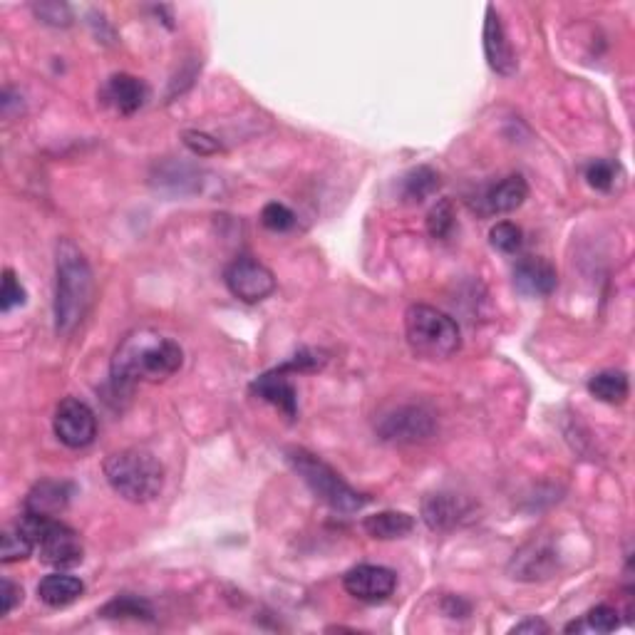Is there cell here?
<instances>
[{
    "label": "cell",
    "mask_w": 635,
    "mask_h": 635,
    "mask_svg": "<svg viewBox=\"0 0 635 635\" xmlns=\"http://www.w3.org/2000/svg\"><path fill=\"white\" fill-rule=\"evenodd\" d=\"M184 350L177 340L154 330H137L127 335L112 360V382L132 387L137 382L167 380L182 368Z\"/></svg>",
    "instance_id": "6da1fadb"
},
{
    "label": "cell",
    "mask_w": 635,
    "mask_h": 635,
    "mask_svg": "<svg viewBox=\"0 0 635 635\" xmlns=\"http://www.w3.org/2000/svg\"><path fill=\"white\" fill-rule=\"evenodd\" d=\"M92 268L82 251L72 241L58 244V266H55V330L70 335L85 318L92 303Z\"/></svg>",
    "instance_id": "7a4b0ae2"
},
{
    "label": "cell",
    "mask_w": 635,
    "mask_h": 635,
    "mask_svg": "<svg viewBox=\"0 0 635 635\" xmlns=\"http://www.w3.org/2000/svg\"><path fill=\"white\" fill-rule=\"evenodd\" d=\"M105 477L122 499L147 504L159 497L164 487V469L157 457L144 449H122L107 457Z\"/></svg>",
    "instance_id": "3957f363"
},
{
    "label": "cell",
    "mask_w": 635,
    "mask_h": 635,
    "mask_svg": "<svg viewBox=\"0 0 635 635\" xmlns=\"http://www.w3.org/2000/svg\"><path fill=\"white\" fill-rule=\"evenodd\" d=\"M405 335L410 348L427 360H447L462 348L459 325L447 313L425 303L407 308Z\"/></svg>",
    "instance_id": "277c9868"
},
{
    "label": "cell",
    "mask_w": 635,
    "mask_h": 635,
    "mask_svg": "<svg viewBox=\"0 0 635 635\" xmlns=\"http://www.w3.org/2000/svg\"><path fill=\"white\" fill-rule=\"evenodd\" d=\"M286 457L288 462H291V467L296 469L298 477L306 482V487L316 494L320 502L328 504L330 509L343 511V514H353V511H360L370 502L365 494L355 492L330 464H325L323 459H318L316 454H311L308 449L291 447L286 452Z\"/></svg>",
    "instance_id": "5b68a950"
},
{
    "label": "cell",
    "mask_w": 635,
    "mask_h": 635,
    "mask_svg": "<svg viewBox=\"0 0 635 635\" xmlns=\"http://www.w3.org/2000/svg\"><path fill=\"white\" fill-rule=\"evenodd\" d=\"M20 529L25 531L35 549L40 551V561L53 569H72L82 561V541L77 531L65 526L55 516L33 514L25 511L23 519L18 521Z\"/></svg>",
    "instance_id": "8992f818"
},
{
    "label": "cell",
    "mask_w": 635,
    "mask_h": 635,
    "mask_svg": "<svg viewBox=\"0 0 635 635\" xmlns=\"http://www.w3.org/2000/svg\"><path fill=\"white\" fill-rule=\"evenodd\" d=\"M224 281H226V288H229V291L244 303L263 301V298L271 296L273 288H276V278H273V273L268 271L263 263H258L249 256L236 258V261L226 268Z\"/></svg>",
    "instance_id": "52a82bcc"
},
{
    "label": "cell",
    "mask_w": 635,
    "mask_h": 635,
    "mask_svg": "<svg viewBox=\"0 0 635 635\" xmlns=\"http://www.w3.org/2000/svg\"><path fill=\"white\" fill-rule=\"evenodd\" d=\"M55 435L70 449H82L90 447L95 442L97 435V420L95 412L85 405V402L75 400V397H67L55 410Z\"/></svg>",
    "instance_id": "ba28073f"
},
{
    "label": "cell",
    "mask_w": 635,
    "mask_h": 635,
    "mask_svg": "<svg viewBox=\"0 0 635 635\" xmlns=\"http://www.w3.org/2000/svg\"><path fill=\"white\" fill-rule=\"evenodd\" d=\"M345 591L350 593L358 601H385V598L392 596L397 586V576L395 571L385 569V566H373V564H363L355 566L345 573L343 578Z\"/></svg>",
    "instance_id": "9c48e42d"
},
{
    "label": "cell",
    "mask_w": 635,
    "mask_h": 635,
    "mask_svg": "<svg viewBox=\"0 0 635 635\" xmlns=\"http://www.w3.org/2000/svg\"><path fill=\"white\" fill-rule=\"evenodd\" d=\"M435 432V420L422 407H402L380 422V435L387 442H420Z\"/></svg>",
    "instance_id": "30bf717a"
},
{
    "label": "cell",
    "mask_w": 635,
    "mask_h": 635,
    "mask_svg": "<svg viewBox=\"0 0 635 635\" xmlns=\"http://www.w3.org/2000/svg\"><path fill=\"white\" fill-rule=\"evenodd\" d=\"M484 55H487L489 67L499 72V75L509 77L516 72V55L511 50V43L507 40V33H504V25L494 5H489L487 20H484Z\"/></svg>",
    "instance_id": "8fae6325"
},
{
    "label": "cell",
    "mask_w": 635,
    "mask_h": 635,
    "mask_svg": "<svg viewBox=\"0 0 635 635\" xmlns=\"http://www.w3.org/2000/svg\"><path fill=\"white\" fill-rule=\"evenodd\" d=\"M147 97V85L139 77L127 75V72L112 75L105 85V102L110 107H115L120 115H134L137 110H142Z\"/></svg>",
    "instance_id": "7c38bea8"
},
{
    "label": "cell",
    "mask_w": 635,
    "mask_h": 635,
    "mask_svg": "<svg viewBox=\"0 0 635 635\" xmlns=\"http://www.w3.org/2000/svg\"><path fill=\"white\" fill-rule=\"evenodd\" d=\"M251 390L258 392V397H263L266 402H271L273 407H278L281 412H286L288 417H296L298 415V392L293 387V382L288 380V370L276 368L271 373L261 375Z\"/></svg>",
    "instance_id": "4fadbf2b"
},
{
    "label": "cell",
    "mask_w": 635,
    "mask_h": 635,
    "mask_svg": "<svg viewBox=\"0 0 635 635\" xmlns=\"http://www.w3.org/2000/svg\"><path fill=\"white\" fill-rule=\"evenodd\" d=\"M556 283H559L556 268L544 258H524V261L516 263L514 286L524 296H549V293H554Z\"/></svg>",
    "instance_id": "5bb4252c"
},
{
    "label": "cell",
    "mask_w": 635,
    "mask_h": 635,
    "mask_svg": "<svg viewBox=\"0 0 635 635\" xmlns=\"http://www.w3.org/2000/svg\"><path fill=\"white\" fill-rule=\"evenodd\" d=\"M526 196H529V187H526L524 177L514 174V177L502 179V182L487 189L482 199L484 211L487 214H509V211L519 209L524 204Z\"/></svg>",
    "instance_id": "9a60e30c"
},
{
    "label": "cell",
    "mask_w": 635,
    "mask_h": 635,
    "mask_svg": "<svg viewBox=\"0 0 635 635\" xmlns=\"http://www.w3.org/2000/svg\"><path fill=\"white\" fill-rule=\"evenodd\" d=\"M82 593H85V583L75 576H67V573H50L38 586L40 601L50 608L70 606Z\"/></svg>",
    "instance_id": "2e32d148"
},
{
    "label": "cell",
    "mask_w": 635,
    "mask_h": 635,
    "mask_svg": "<svg viewBox=\"0 0 635 635\" xmlns=\"http://www.w3.org/2000/svg\"><path fill=\"white\" fill-rule=\"evenodd\" d=\"M72 484L67 482H43L28 494L25 499V511H33V514H45L55 516L58 511H63L70 504L72 497Z\"/></svg>",
    "instance_id": "e0dca14e"
},
{
    "label": "cell",
    "mask_w": 635,
    "mask_h": 635,
    "mask_svg": "<svg viewBox=\"0 0 635 635\" xmlns=\"http://www.w3.org/2000/svg\"><path fill=\"white\" fill-rule=\"evenodd\" d=\"M363 526L373 539L392 541L410 534L415 529V519L410 514H405V511H380V514L368 516Z\"/></svg>",
    "instance_id": "ac0fdd59"
},
{
    "label": "cell",
    "mask_w": 635,
    "mask_h": 635,
    "mask_svg": "<svg viewBox=\"0 0 635 635\" xmlns=\"http://www.w3.org/2000/svg\"><path fill=\"white\" fill-rule=\"evenodd\" d=\"M422 514H425V521L430 524V529L445 531L457 524L459 516L464 514V504L457 497H452V494H432L422 504Z\"/></svg>",
    "instance_id": "d6986e66"
},
{
    "label": "cell",
    "mask_w": 635,
    "mask_h": 635,
    "mask_svg": "<svg viewBox=\"0 0 635 635\" xmlns=\"http://www.w3.org/2000/svg\"><path fill=\"white\" fill-rule=\"evenodd\" d=\"M588 390H591L593 397H598L601 402H611V405H618L628 397V375L621 373V370H603V373L593 375L591 382H588Z\"/></svg>",
    "instance_id": "ffe728a7"
},
{
    "label": "cell",
    "mask_w": 635,
    "mask_h": 635,
    "mask_svg": "<svg viewBox=\"0 0 635 635\" xmlns=\"http://www.w3.org/2000/svg\"><path fill=\"white\" fill-rule=\"evenodd\" d=\"M440 187V177L430 167H417L402 179V196L407 201H425Z\"/></svg>",
    "instance_id": "44dd1931"
},
{
    "label": "cell",
    "mask_w": 635,
    "mask_h": 635,
    "mask_svg": "<svg viewBox=\"0 0 635 635\" xmlns=\"http://www.w3.org/2000/svg\"><path fill=\"white\" fill-rule=\"evenodd\" d=\"M105 618H134V621H152V606L142 598L134 596H120L115 601L107 603L100 611Z\"/></svg>",
    "instance_id": "7402d4cb"
},
{
    "label": "cell",
    "mask_w": 635,
    "mask_h": 635,
    "mask_svg": "<svg viewBox=\"0 0 635 635\" xmlns=\"http://www.w3.org/2000/svg\"><path fill=\"white\" fill-rule=\"evenodd\" d=\"M596 631V633H611L618 628V611L611 606H598L593 608V611L586 613V621L583 623H571V626H566V633H573V631Z\"/></svg>",
    "instance_id": "603a6c76"
},
{
    "label": "cell",
    "mask_w": 635,
    "mask_h": 635,
    "mask_svg": "<svg viewBox=\"0 0 635 635\" xmlns=\"http://www.w3.org/2000/svg\"><path fill=\"white\" fill-rule=\"evenodd\" d=\"M35 544L25 536V531L20 526H15L13 531H5L3 534V549H0V561L3 564H13V561H23L33 554Z\"/></svg>",
    "instance_id": "cb8c5ba5"
},
{
    "label": "cell",
    "mask_w": 635,
    "mask_h": 635,
    "mask_svg": "<svg viewBox=\"0 0 635 635\" xmlns=\"http://www.w3.org/2000/svg\"><path fill=\"white\" fill-rule=\"evenodd\" d=\"M489 241H492L494 249H499L502 254H516V251L521 249V244H524V234H521L519 226L511 224V221H502V224H497L489 231Z\"/></svg>",
    "instance_id": "d4e9b609"
},
{
    "label": "cell",
    "mask_w": 635,
    "mask_h": 635,
    "mask_svg": "<svg viewBox=\"0 0 635 635\" xmlns=\"http://www.w3.org/2000/svg\"><path fill=\"white\" fill-rule=\"evenodd\" d=\"M261 224L266 226L268 231L283 234V231H288L296 226V214H293V211L288 209L286 204H281V201H271V204L263 206Z\"/></svg>",
    "instance_id": "484cf974"
},
{
    "label": "cell",
    "mask_w": 635,
    "mask_h": 635,
    "mask_svg": "<svg viewBox=\"0 0 635 635\" xmlns=\"http://www.w3.org/2000/svg\"><path fill=\"white\" fill-rule=\"evenodd\" d=\"M618 172H621V169H618V164L608 162V159H598V162L588 164L586 179L593 189L611 191L618 182Z\"/></svg>",
    "instance_id": "4316f807"
},
{
    "label": "cell",
    "mask_w": 635,
    "mask_h": 635,
    "mask_svg": "<svg viewBox=\"0 0 635 635\" xmlns=\"http://www.w3.org/2000/svg\"><path fill=\"white\" fill-rule=\"evenodd\" d=\"M427 229L435 239H447L454 229V209H452V201H440L435 209L430 211L427 216Z\"/></svg>",
    "instance_id": "83f0119b"
},
{
    "label": "cell",
    "mask_w": 635,
    "mask_h": 635,
    "mask_svg": "<svg viewBox=\"0 0 635 635\" xmlns=\"http://www.w3.org/2000/svg\"><path fill=\"white\" fill-rule=\"evenodd\" d=\"M25 303V288L23 283L15 278V273L10 271V268H5L3 271V288H0V308H3V313H10L13 308L23 306Z\"/></svg>",
    "instance_id": "f1b7e54d"
},
{
    "label": "cell",
    "mask_w": 635,
    "mask_h": 635,
    "mask_svg": "<svg viewBox=\"0 0 635 635\" xmlns=\"http://www.w3.org/2000/svg\"><path fill=\"white\" fill-rule=\"evenodd\" d=\"M35 13H38V18L43 20V23L55 25V28H65L72 20L70 8H67L65 3H40L35 5Z\"/></svg>",
    "instance_id": "f546056e"
},
{
    "label": "cell",
    "mask_w": 635,
    "mask_h": 635,
    "mask_svg": "<svg viewBox=\"0 0 635 635\" xmlns=\"http://www.w3.org/2000/svg\"><path fill=\"white\" fill-rule=\"evenodd\" d=\"M184 144H187L191 152L199 154V157H206V154H214L221 149L219 142L204 132H184Z\"/></svg>",
    "instance_id": "4dcf8cb0"
},
{
    "label": "cell",
    "mask_w": 635,
    "mask_h": 635,
    "mask_svg": "<svg viewBox=\"0 0 635 635\" xmlns=\"http://www.w3.org/2000/svg\"><path fill=\"white\" fill-rule=\"evenodd\" d=\"M0 601H3L0 613H3V616H8V613L13 611V608L18 606L20 601H23V588L15 586V583L8 581V578H3V586H0Z\"/></svg>",
    "instance_id": "1f68e13d"
},
{
    "label": "cell",
    "mask_w": 635,
    "mask_h": 635,
    "mask_svg": "<svg viewBox=\"0 0 635 635\" xmlns=\"http://www.w3.org/2000/svg\"><path fill=\"white\" fill-rule=\"evenodd\" d=\"M511 633H549V626H546L544 621H536V618H531V621H524L519 623V626L511 628Z\"/></svg>",
    "instance_id": "d6a6232c"
}]
</instances>
